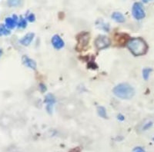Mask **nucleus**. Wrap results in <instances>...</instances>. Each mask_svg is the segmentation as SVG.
Listing matches in <instances>:
<instances>
[{
	"label": "nucleus",
	"instance_id": "1",
	"mask_svg": "<svg viewBox=\"0 0 154 152\" xmlns=\"http://www.w3.org/2000/svg\"><path fill=\"white\" fill-rule=\"evenodd\" d=\"M127 48L135 56L144 55L148 50V45L141 38L130 39L127 43Z\"/></svg>",
	"mask_w": 154,
	"mask_h": 152
},
{
	"label": "nucleus",
	"instance_id": "2",
	"mask_svg": "<svg viewBox=\"0 0 154 152\" xmlns=\"http://www.w3.org/2000/svg\"><path fill=\"white\" fill-rule=\"evenodd\" d=\"M113 91L116 97L122 99H130L135 94L133 88L127 83L119 84L114 88Z\"/></svg>",
	"mask_w": 154,
	"mask_h": 152
},
{
	"label": "nucleus",
	"instance_id": "3",
	"mask_svg": "<svg viewBox=\"0 0 154 152\" xmlns=\"http://www.w3.org/2000/svg\"><path fill=\"white\" fill-rule=\"evenodd\" d=\"M89 34L88 33H82L76 36V50L82 51L87 46L89 42Z\"/></svg>",
	"mask_w": 154,
	"mask_h": 152
},
{
	"label": "nucleus",
	"instance_id": "4",
	"mask_svg": "<svg viewBox=\"0 0 154 152\" xmlns=\"http://www.w3.org/2000/svg\"><path fill=\"white\" fill-rule=\"evenodd\" d=\"M132 13L133 17L137 20L143 19L146 16V13L144 12L143 4L141 2H135L133 6Z\"/></svg>",
	"mask_w": 154,
	"mask_h": 152
},
{
	"label": "nucleus",
	"instance_id": "5",
	"mask_svg": "<svg viewBox=\"0 0 154 152\" xmlns=\"http://www.w3.org/2000/svg\"><path fill=\"white\" fill-rule=\"evenodd\" d=\"M111 44V41L108 37L105 35H99L95 40L96 48L98 50H103L110 46Z\"/></svg>",
	"mask_w": 154,
	"mask_h": 152
},
{
	"label": "nucleus",
	"instance_id": "6",
	"mask_svg": "<svg viewBox=\"0 0 154 152\" xmlns=\"http://www.w3.org/2000/svg\"><path fill=\"white\" fill-rule=\"evenodd\" d=\"M130 36L128 34H123V33H120V34H116L114 36V40L116 42V45L119 46H123L128 43L130 40Z\"/></svg>",
	"mask_w": 154,
	"mask_h": 152
},
{
	"label": "nucleus",
	"instance_id": "7",
	"mask_svg": "<svg viewBox=\"0 0 154 152\" xmlns=\"http://www.w3.org/2000/svg\"><path fill=\"white\" fill-rule=\"evenodd\" d=\"M45 102L47 104L46 106V111L47 112L51 115L53 113V105L56 103V98L54 97L53 94H48L45 97Z\"/></svg>",
	"mask_w": 154,
	"mask_h": 152
},
{
	"label": "nucleus",
	"instance_id": "8",
	"mask_svg": "<svg viewBox=\"0 0 154 152\" xmlns=\"http://www.w3.org/2000/svg\"><path fill=\"white\" fill-rule=\"evenodd\" d=\"M52 44H53V47L56 49H61L64 47L65 43L63 42L60 36H59L58 35H55L52 39Z\"/></svg>",
	"mask_w": 154,
	"mask_h": 152
},
{
	"label": "nucleus",
	"instance_id": "9",
	"mask_svg": "<svg viewBox=\"0 0 154 152\" xmlns=\"http://www.w3.org/2000/svg\"><path fill=\"white\" fill-rule=\"evenodd\" d=\"M17 23H19L18 17L16 15H13L12 17H9L6 18V26L9 29L14 28Z\"/></svg>",
	"mask_w": 154,
	"mask_h": 152
},
{
	"label": "nucleus",
	"instance_id": "10",
	"mask_svg": "<svg viewBox=\"0 0 154 152\" xmlns=\"http://www.w3.org/2000/svg\"><path fill=\"white\" fill-rule=\"evenodd\" d=\"M22 63H23L26 66L30 68V69H33V70H36V62H35L34 60H33L32 59L29 58L26 55H23L22 58Z\"/></svg>",
	"mask_w": 154,
	"mask_h": 152
},
{
	"label": "nucleus",
	"instance_id": "11",
	"mask_svg": "<svg viewBox=\"0 0 154 152\" xmlns=\"http://www.w3.org/2000/svg\"><path fill=\"white\" fill-rule=\"evenodd\" d=\"M34 35L35 34L33 33H28V34L26 35L22 39H20V42H20L22 45L28 46V45L32 42L33 39H34Z\"/></svg>",
	"mask_w": 154,
	"mask_h": 152
},
{
	"label": "nucleus",
	"instance_id": "12",
	"mask_svg": "<svg viewBox=\"0 0 154 152\" xmlns=\"http://www.w3.org/2000/svg\"><path fill=\"white\" fill-rule=\"evenodd\" d=\"M112 18L115 20L116 23H123L125 22V17L122 13L118 12H113V14H112Z\"/></svg>",
	"mask_w": 154,
	"mask_h": 152
},
{
	"label": "nucleus",
	"instance_id": "13",
	"mask_svg": "<svg viewBox=\"0 0 154 152\" xmlns=\"http://www.w3.org/2000/svg\"><path fill=\"white\" fill-rule=\"evenodd\" d=\"M97 113L99 115V117H101L102 118H107V115H106V108L103 106H98L97 107Z\"/></svg>",
	"mask_w": 154,
	"mask_h": 152
},
{
	"label": "nucleus",
	"instance_id": "14",
	"mask_svg": "<svg viewBox=\"0 0 154 152\" xmlns=\"http://www.w3.org/2000/svg\"><path fill=\"white\" fill-rule=\"evenodd\" d=\"M10 33V30H9L6 25H4L2 24L0 25V34H1V35H9Z\"/></svg>",
	"mask_w": 154,
	"mask_h": 152
},
{
	"label": "nucleus",
	"instance_id": "15",
	"mask_svg": "<svg viewBox=\"0 0 154 152\" xmlns=\"http://www.w3.org/2000/svg\"><path fill=\"white\" fill-rule=\"evenodd\" d=\"M151 71H152V69L150 68H146L143 70V77L145 80H148Z\"/></svg>",
	"mask_w": 154,
	"mask_h": 152
},
{
	"label": "nucleus",
	"instance_id": "16",
	"mask_svg": "<svg viewBox=\"0 0 154 152\" xmlns=\"http://www.w3.org/2000/svg\"><path fill=\"white\" fill-rule=\"evenodd\" d=\"M22 2L21 1H18V0H10V1H8V5L9 6H12V7H18V6H20L22 5Z\"/></svg>",
	"mask_w": 154,
	"mask_h": 152
},
{
	"label": "nucleus",
	"instance_id": "17",
	"mask_svg": "<svg viewBox=\"0 0 154 152\" xmlns=\"http://www.w3.org/2000/svg\"><path fill=\"white\" fill-rule=\"evenodd\" d=\"M27 25V22L26 20L24 18H22L21 17L20 20L19 21V23H18V27L19 28H25L26 27Z\"/></svg>",
	"mask_w": 154,
	"mask_h": 152
},
{
	"label": "nucleus",
	"instance_id": "18",
	"mask_svg": "<svg viewBox=\"0 0 154 152\" xmlns=\"http://www.w3.org/2000/svg\"><path fill=\"white\" fill-rule=\"evenodd\" d=\"M100 24V27H101L103 30H105L106 32H109L110 31V25L109 24H106V23H99Z\"/></svg>",
	"mask_w": 154,
	"mask_h": 152
},
{
	"label": "nucleus",
	"instance_id": "19",
	"mask_svg": "<svg viewBox=\"0 0 154 152\" xmlns=\"http://www.w3.org/2000/svg\"><path fill=\"white\" fill-rule=\"evenodd\" d=\"M27 20L29 22H30V23H33L36 20V17H35V15L33 14V13H30V14L28 16H27Z\"/></svg>",
	"mask_w": 154,
	"mask_h": 152
},
{
	"label": "nucleus",
	"instance_id": "20",
	"mask_svg": "<svg viewBox=\"0 0 154 152\" xmlns=\"http://www.w3.org/2000/svg\"><path fill=\"white\" fill-rule=\"evenodd\" d=\"M88 68H89V69H97L98 67H97V65H96V64L93 61H92V62H89Z\"/></svg>",
	"mask_w": 154,
	"mask_h": 152
},
{
	"label": "nucleus",
	"instance_id": "21",
	"mask_svg": "<svg viewBox=\"0 0 154 152\" xmlns=\"http://www.w3.org/2000/svg\"><path fill=\"white\" fill-rule=\"evenodd\" d=\"M39 88H40V91H42L43 93V92H45V91H46L47 90L46 86V85H45L43 83L39 84Z\"/></svg>",
	"mask_w": 154,
	"mask_h": 152
},
{
	"label": "nucleus",
	"instance_id": "22",
	"mask_svg": "<svg viewBox=\"0 0 154 152\" xmlns=\"http://www.w3.org/2000/svg\"><path fill=\"white\" fill-rule=\"evenodd\" d=\"M133 152H146L144 149H143L142 148H140V147H136L133 149Z\"/></svg>",
	"mask_w": 154,
	"mask_h": 152
},
{
	"label": "nucleus",
	"instance_id": "23",
	"mask_svg": "<svg viewBox=\"0 0 154 152\" xmlns=\"http://www.w3.org/2000/svg\"><path fill=\"white\" fill-rule=\"evenodd\" d=\"M153 125V123L152 122H149V123H147V124H146V125H144L143 128V130H146V129H149V128L151 127V126Z\"/></svg>",
	"mask_w": 154,
	"mask_h": 152
},
{
	"label": "nucleus",
	"instance_id": "24",
	"mask_svg": "<svg viewBox=\"0 0 154 152\" xmlns=\"http://www.w3.org/2000/svg\"><path fill=\"white\" fill-rule=\"evenodd\" d=\"M117 119L119 120V121H121V122H123V121H124V119H125V118H124V116L123 115H121V114H120V115H118Z\"/></svg>",
	"mask_w": 154,
	"mask_h": 152
}]
</instances>
